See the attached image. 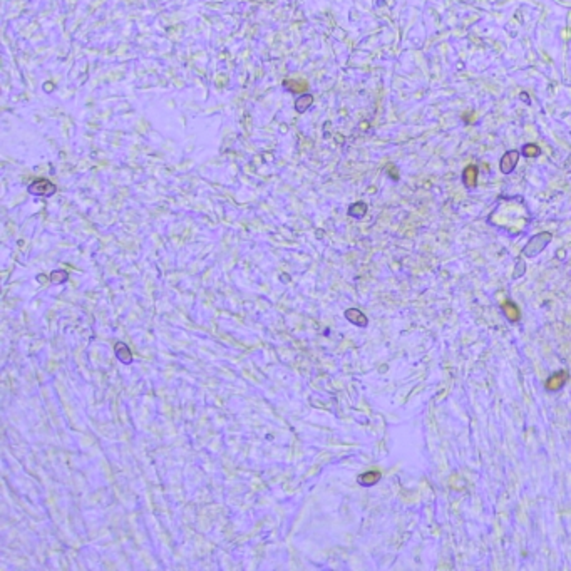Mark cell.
<instances>
[{
	"label": "cell",
	"mask_w": 571,
	"mask_h": 571,
	"mask_svg": "<svg viewBox=\"0 0 571 571\" xmlns=\"http://www.w3.org/2000/svg\"><path fill=\"white\" fill-rule=\"evenodd\" d=\"M551 240H553V235H551L549 232H544V233L534 235V237L528 242V245H526V247L523 248V252H521V255H523V257H526V258H534V257H538V255H539L541 252H543V250H544L546 247H548Z\"/></svg>",
	"instance_id": "cell-1"
},
{
	"label": "cell",
	"mask_w": 571,
	"mask_h": 571,
	"mask_svg": "<svg viewBox=\"0 0 571 571\" xmlns=\"http://www.w3.org/2000/svg\"><path fill=\"white\" fill-rule=\"evenodd\" d=\"M57 191L56 184L52 181H49V179H36L34 183L29 184V193L36 194V196H52L54 193Z\"/></svg>",
	"instance_id": "cell-2"
},
{
	"label": "cell",
	"mask_w": 571,
	"mask_h": 571,
	"mask_svg": "<svg viewBox=\"0 0 571 571\" xmlns=\"http://www.w3.org/2000/svg\"><path fill=\"white\" fill-rule=\"evenodd\" d=\"M568 379H569L568 370L561 369V370H558V372L551 374L549 377L546 379L544 387H546V390H549V392H556V390H561L564 387L566 382H568Z\"/></svg>",
	"instance_id": "cell-3"
},
{
	"label": "cell",
	"mask_w": 571,
	"mask_h": 571,
	"mask_svg": "<svg viewBox=\"0 0 571 571\" xmlns=\"http://www.w3.org/2000/svg\"><path fill=\"white\" fill-rule=\"evenodd\" d=\"M518 159H519V153L518 151H508L504 154L503 158H501L499 161V169L503 174H511L514 171L516 164H518Z\"/></svg>",
	"instance_id": "cell-4"
},
{
	"label": "cell",
	"mask_w": 571,
	"mask_h": 571,
	"mask_svg": "<svg viewBox=\"0 0 571 571\" xmlns=\"http://www.w3.org/2000/svg\"><path fill=\"white\" fill-rule=\"evenodd\" d=\"M345 318H347L350 323L357 325V327H367V323H369V318L365 317V313L360 312L359 308L345 310Z\"/></svg>",
	"instance_id": "cell-5"
},
{
	"label": "cell",
	"mask_w": 571,
	"mask_h": 571,
	"mask_svg": "<svg viewBox=\"0 0 571 571\" xmlns=\"http://www.w3.org/2000/svg\"><path fill=\"white\" fill-rule=\"evenodd\" d=\"M501 308H503V313L506 315V318H508L509 322H513V323L519 322L521 312H519V307L514 302H511V300H506V302H503V305H501Z\"/></svg>",
	"instance_id": "cell-6"
},
{
	"label": "cell",
	"mask_w": 571,
	"mask_h": 571,
	"mask_svg": "<svg viewBox=\"0 0 571 571\" xmlns=\"http://www.w3.org/2000/svg\"><path fill=\"white\" fill-rule=\"evenodd\" d=\"M382 479V473L380 471H365L357 478L359 484L360 486H365V488H369V486H375L379 483V481Z\"/></svg>",
	"instance_id": "cell-7"
},
{
	"label": "cell",
	"mask_w": 571,
	"mask_h": 571,
	"mask_svg": "<svg viewBox=\"0 0 571 571\" xmlns=\"http://www.w3.org/2000/svg\"><path fill=\"white\" fill-rule=\"evenodd\" d=\"M476 181H478V168L474 164H469L463 171V183L466 184V188L473 189L476 186Z\"/></svg>",
	"instance_id": "cell-8"
},
{
	"label": "cell",
	"mask_w": 571,
	"mask_h": 571,
	"mask_svg": "<svg viewBox=\"0 0 571 571\" xmlns=\"http://www.w3.org/2000/svg\"><path fill=\"white\" fill-rule=\"evenodd\" d=\"M114 352H116V357L121 360L123 364H131L133 362V352L129 350V347L124 342H118L114 345Z\"/></svg>",
	"instance_id": "cell-9"
},
{
	"label": "cell",
	"mask_w": 571,
	"mask_h": 571,
	"mask_svg": "<svg viewBox=\"0 0 571 571\" xmlns=\"http://www.w3.org/2000/svg\"><path fill=\"white\" fill-rule=\"evenodd\" d=\"M312 102H313L312 96H310V94H303V96H300L297 101H295V109H297V112L302 114L312 106Z\"/></svg>",
	"instance_id": "cell-10"
},
{
	"label": "cell",
	"mask_w": 571,
	"mask_h": 571,
	"mask_svg": "<svg viewBox=\"0 0 571 571\" xmlns=\"http://www.w3.org/2000/svg\"><path fill=\"white\" fill-rule=\"evenodd\" d=\"M365 213H367V204L362 203V201L355 203L349 208V214L352 218H362V216H365Z\"/></svg>",
	"instance_id": "cell-11"
},
{
	"label": "cell",
	"mask_w": 571,
	"mask_h": 571,
	"mask_svg": "<svg viewBox=\"0 0 571 571\" xmlns=\"http://www.w3.org/2000/svg\"><path fill=\"white\" fill-rule=\"evenodd\" d=\"M523 153H524V156L534 158L541 153V149L536 146V144H526V146H523Z\"/></svg>",
	"instance_id": "cell-12"
},
{
	"label": "cell",
	"mask_w": 571,
	"mask_h": 571,
	"mask_svg": "<svg viewBox=\"0 0 571 571\" xmlns=\"http://www.w3.org/2000/svg\"><path fill=\"white\" fill-rule=\"evenodd\" d=\"M51 278H52L54 283H64L67 280V273L62 272V270H57V272H54L51 275Z\"/></svg>",
	"instance_id": "cell-13"
}]
</instances>
